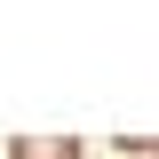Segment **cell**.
<instances>
[{"label": "cell", "instance_id": "1", "mask_svg": "<svg viewBox=\"0 0 159 159\" xmlns=\"http://www.w3.org/2000/svg\"><path fill=\"white\" fill-rule=\"evenodd\" d=\"M8 159H80V143H72V135H16Z\"/></svg>", "mask_w": 159, "mask_h": 159}, {"label": "cell", "instance_id": "2", "mask_svg": "<svg viewBox=\"0 0 159 159\" xmlns=\"http://www.w3.org/2000/svg\"><path fill=\"white\" fill-rule=\"evenodd\" d=\"M151 159H159V143H151Z\"/></svg>", "mask_w": 159, "mask_h": 159}]
</instances>
